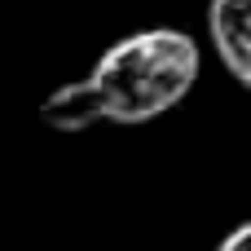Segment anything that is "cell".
I'll return each mask as SVG.
<instances>
[{
  "instance_id": "1",
  "label": "cell",
  "mask_w": 251,
  "mask_h": 251,
  "mask_svg": "<svg viewBox=\"0 0 251 251\" xmlns=\"http://www.w3.org/2000/svg\"><path fill=\"white\" fill-rule=\"evenodd\" d=\"M203 53L194 35L176 26H146L115 40L88 71V97L97 119L110 124H150L176 110L199 84Z\"/></svg>"
},
{
  "instance_id": "2",
  "label": "cell",
  "mask_w": 251,
  "mask_h": 251,
  "mask_svg": "<svg viewBox=\"0 0 251 251\" xmlns=\"http://www.w3.org/2000/svg\"><path fill=\"white\" fill-rule=\"evenodd\" d=\"M207 40L234 84H251V0H212L207 4Z\"/></svg>"
},
{
  "instance_id": "3",
  "label": "cell",
  "mask_w": 251,
  "mask_h": 251,
  "mask_svg": "<svg viewBox=\"0 0 251 251\" xmlns=\"http://www.w3.org/2000/svg\"><path fill=\"white\" fill-rule=\"evenodd\" d=\"M40 119H44L49 128H57V132H84V128L101 124V119H97V106H93V97H88V84H84V79L53 88V93L40 101Z\"/></svg>"
},
{
  "instance_id": "4",
  "label": "cell",
  "mask_w": 251,
  "mask_h": 251,
  "mask_svg": "<svg viewBox=\"0 0 251 251\" xmlns=\"http://www.w3.org/2000/svg\"><path fill=\"white\" fill-rule=\"evenodd\" d=\"M216 251H251V225H234V229L216 243Z\"/></svg>"
}]
</instances>
